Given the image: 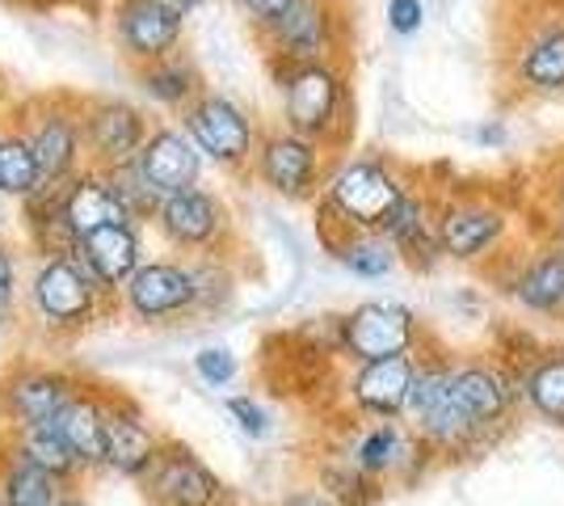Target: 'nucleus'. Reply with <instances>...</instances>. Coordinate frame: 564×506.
<instances>
[{
	"mask_svg": "<svg viewBox=\"0 0 564 506\" xmlns=\"http://www.w3.org/2000/svg\"><path fill=\"white\" fill-rule=\"evenodd\" d=\"M312 482L321 485V489H329L341 506H379L383 494L392 489V485L367 477L341 448H337V452H325V456L312 464Z\"/></svg>",
	"mask_w": 564,
	"mask_h": 506,
	"instance_id": "obj_32",
	"label": "nucleus"
},
{
	"mask_svg": "<svg viewBox=\"0 0 564 506\" xmlns=\"http://www.w3.org/2000/svg\"><path fill=\"white\" fill-rule=\"evenodd\" d=\"M265 64H316L346 60L350 51V9L346 0H295L265 34H258Z\"/></svg>",
	"mask_w": 564,
	"mask_h": 506,
	"instance_id": "obj_6",
	"label": "nucleus"
},
{
	"mask_svg": "<svg viewBox=\"0 0 564 506\" xmlns=\"http://www.w3.org/2000/svg\"><path fill=\"white\" fill-rule=\"evenodd\" d=\"M148 228L161 237L169 254H182V258H207V254H232L236 249L232 207L212 186L165 194Z\"/></svg>",
	"mask_w": 564,
	"mask_h": 506,
	"instance_id": "obj_8",
	"label": "nucleus"
},
{
	"mask_svg": "<svg viewBox=\"0 0 564 506\" xmlns=\"http://www.w3.org/2000/svg\"><path fill=\"white\" fill-rule=\"evenodd\" d=\"M25 313L47 337H76L85 334L101 313L118 304L110 291L94 279V270L76 254H47L34 258L25 274Z\"/></svg>",
	"mask_w": 564,
	"mask_h": 506,
	"instance_id": "obj_4",
	"label": "nucleus"
},
{
	"mask_svg": "<svg viewBox=\"0 0 564 506\" xmlns=\"http://www.w3.org/2000/svg\"><path fill=\"white\" fill-rule=\"evenodd\" d=\"M413 182V169L376 152H346L329 169V182L316 198V228H358L383 233Z\"/></svg>",
	"mask_w": 564,
	"mask_h": 506,
	"instance_id": "obj_2",
	"label": "nucleus"
},
{
	"mask_svg": "<svg viewBox=\"0 0 564 506\" xmlns=\"http://www.w3.org/2000/svg\"><path fill=\"white\" fill-rule=\"evenodd\" d=\"M383 237L397 245L400 266H409L413 274H430V270H438V262H447L443 241H438V186H425L413 173L397 212L383 224Z\"/></svg>",
	"mask_w": 564,
	"mask_h": 506,
	"instance_id": "obj_18",
	"label": "nucleus"
},
{
	"mask_svg": "<svg viewBox=\"0 0 564 506\" xmlns=\"http://www.w3.org/2000/svg\"><path fill=\"white\" fill-rule=\"evenodd\" d=\"M165 4H173V9H177V13H198V9H207V4H212V0H165Z\"/></svg>",
	"mask_w": 564,
	"mask_h": 506,
	"instance_id": "obj_44",
	"label": "nucleus"
},
{
	"mask_svg": "<svg viewBox=\"0 0 564 506\" xmlns=\"http://www.w3.org/2000/svg\"><path fill=\"white\" fill-rule=\"evenodd\" d=\"M561 321H564V316H561Z\"/></svg>",
	"mask_w": 564,
	"mask_h": 506,
	"instance_id": "obj_49",
	"label": "nucleus"
},
{
	"mask_svg": "<svg viewBox=\"0 0 564 506\" xmlns=\"http://www.w3.org/2000/svg\"><path fill=\"white\" fill-rule=\"evenodd\" d=\"M80 392V380L55 363H13L0 372V431L55 422Z\"/></svg>",
	"mask_w": 564,
	"mask_h": 506,
	"instance_id": "obj_15",
	"label": "nucleus"
},
{
	"mask_svg": "<svg viewBox=\"0 0 564 506\" xmlns=\"http://www.w3.org/2000/svg\"><path fill=\"white\" fill-rule=\"evenodd\" d=\"M0 506H4V498H0Z\"/></svg>",
	"mask_w": 564,
	"mask_h": 506,
	"instance_id": "obj_48",
	"label": "nucleus"
},
{
	"mask_svg": "<svg viewBox=\"0 0 564 506\" xmlns=\"http://www.w3.org/2000/svg\"><path fill=\"white\" fill-rule=\"evenodd\" d=\"M518 237L514 207L497 191L476 186H447L438 191V241L443 258L455 266H489L497 254H506Z\"/></svg>",
	"mask_w": 564,
	"mask_h": 506,
	"instance_id": "obj_5",
	"label": "nucleus"
},
{
	"mask_svg": "<svg viewBox=\"0 0 564 506\" xmlns=\"http://www.w3.org/2000/svg\"><path fill=\"white\" fill-rule=\"evenodd\" d=\"M135 169L143 173V182L165 198V194L203 186L207 157L198 152V144L189 140V131L182 122H156L152 136H148V144L135 157Z\"/></svg>",
	"mask_w": 564,
	"mask_h": 506,
	"instance_id": "obj_22",
	"label": "nucleus"
},
{
	"mask_svg": "<svg viewBox=\"0 0 564 506\" xmlns=\"http://www.w3.org/2000/svg\"><path fill=\"white\" fill-rule=\"evenodd\" d=\"M4 224H9V198L0 194V241H4Z\"/></svg>",
	"mask_w": 564,
	"mask_h": 506,
	"instance_id": "obj_45",
	"label": "nucleus"
},
{
	"mask_svg": "<svg viewBox=\"0 0 564 506\" xmlns=\"http://www.w3.org/2000/svg\"><path fill=\"white\" fill-rule=\"evenodd\" d=\"M68 506H85V503H80V498H76V494H72V498H68Z\"/></svg>",
	"mask_w": 564,
	"mask_h": 506,
	"instance_id": "obj_46",
	"label": "nucleus"
},
{
	"mask_svg": "<svg viewBox=\"0 0 564 506\" xmlns=\"http://www.w3.org/2000/svg\"><path fill=\"white\" fill-rule=\"evenodd\" d=\"M0 443H9L18 456L34 460L39 469H47L55 477H64V482H80L85 477V469H80V460L72 456L68 439L59 434L55 422H43V427H22V431H4Z\"/></svg>",
	"mask_w": 564,
	"mask_h": 506,
	"instance_id": "obj_33",
	"label": "nucleus"
},
{
	"mask_svg": "<svg viewBox=\"0 0 564 506\" xmlns=\"http://www.w3.org/2000/svg\"><path fill=\"white\" fill-rule=\"evenodd\" d=\"M270 76L279 89L282 127L325 144L333 157H346L354 140V85L346 60L279 64Z\"/></svg>",
	"mask_w": 564,
	"mask_h": 506,
	"instance_id": "obj_1",
	"label": "nucleus"
},
{
	"mask_svg": "<svg viewBox=\"0 0 564 506\" xmlns=\"http://www.w3.org/2000/svg\"><path fill=\"white\" fill-rule=\"evenodd\" d=\"M55 427L68 439L72 456L80 460L85 477L106 469V392L80 385V392L55 418Z\"/></svg>",
	"mask_w": 564,
	"mask_h": 506,
	"instance_id": "obj_28",
	"label": "nucleus"
},
{
	"mask_svg": "<svg viewBox=\"0 0 564 506\" xmlns=\"http://www.w3.org/2000/svg\"><path fill=\"white\" fill-rule=\"evenodd\" d=\"M72 254L89 266L97 283L118 300L122 283L148 262V254H143V224H131V219H127V224L97 228V233H89L85 241L72 245Z\"/></svg>",
	"mask_w": 564,
	"mask_h": 506,
	"instance_id": "obj_24",
	"label": "nucleus"
},
{
	"mask_svg": "<svg viewBox=\"0 0 564 506\" xmlns=\"http://www.w3.org/2000/svg\"><path fill=\"white\" fill-rule=\"evenodd\" d=\"M43 186H47V177H43V165L25 140V131L13 119H0V194L22 203Z\"/></svg>",
	"mask_w": 564,
	"mask_h": 506,
	"instance_id": "obj_31",
	"label": "nucleus"
},
{
	"mask_svg": "<svg viewBox=\"0 0 564 506\" xmlns=\"http://www.w3.org/2000/svg\"><path fill=\"white\" fill-rule=\"evenodd\" d=\"M274 506H341L333 498L329 489H321L316 482H304V485H291V489H282L279 503Z\"/></svg>",
	"mask_w": 564,
	"mask_h": 506,
	"instance_id": "obj_41",
	"label": "nucleus"
},
{
	"mask_svg": "<svg viewBox=\"0 0 564 506\" xmlns=\"http://www.w3.org/2000/svg\"><path fill=\"white\" fill-rule=\"evenodd\" d=\"M497 351L518 372L522 410L564 431V342H540L522 330H510Z\"/></svg>",
	"mask_w": 564,
	"mask_h": 506,
	"instance_id": "obj_16",
	"label": "nucleus"
},
{
	"mask_svg": "<svg viewBox=\"0 0 564 506\" xmlns=\"http://www.w3.org/2000/svg\"><path fill=\"white\" fill-rule=\"evenodd\" d=\"M224 410H228V418H232L236 431L245 434V439H265V434L274 431V418H270V410L261 406L258 397H249V392H236V397H228V401H224Z\"/></svg>",
	"mask_w": 564,
	"mask_h": 506,
	"instance_id": "obj_37",
	"label": "nucleus"
},
{
	"mask_svg": "<svg viewBox=\"0 0 564 506\" xmlns=\"http://www.w3.org/2000/svg\"><path fill=\"white\" fill-rule=\"evenodd\" d=\"M316 233H321V245L333 262L362 283H379L400 266L397 245L383 233H358V228H316Z\"/></svg>",
	"mask_w": 564,
	"mask_h": 506,
	"instance_id": "obj_27",
	"label": "nucleus"
},
{
	"mask_svg": "<svg viewBox=\"0 0 564 506\" xmlns=\"http://www.w3.org/2000/svg\"><path fill=\"white\" fill-rule=\"evenodd\" d=\"M161 448H165V434L148 422L140 401L106 392V473H115L122 482H143L161 460Z\"/></svg>",
	"mask_w": 564,
	"mask_h": 506,
	"instance_id": "obj_19",
	"label": "nucleus"
},
{
	"mask_svg": "<svg viewBox=\"0 0 564 506\" xmlns=\"http://www.w3.org/2000/svg\"><path fill=\"white\" fill-rule=\"evenodd\" d=\"M72 482L39 469L34 460L18 456L9 443H0V498L4 506H64Z\"/></svg>",
	"mask_w": 564,
	"mask_h": 506,
	"instance_id": "obj_29",
	"label": "nucleus"
},
{
	"mask_svg": "<svg viewBox=\"0 0 564 506\" xmlns=\"http://www.w3.org/2000/svg\"><path fill=\"white\" fill-rule=\"evenodd\" d=\"M140 485L156 506H228V485L215 477L212 464L173 439H165L161 460Z\"/></svg>",
	"mask_w": 564,
	"mask_h": 506,
	"instance_id": "obj_20",
	"label": "nucleus"
},
{
	"mask_svg": "<svg viewBox=\"0 0 564 506\" xmlns=\"http://www.w3.org/2000/svg\"><path fill=\"white\" fill-rule=\"evenodd\" d=\"M194 376L207 388H228L240 376V359H236L228 346H203L194 355Z\"/></svg>",
	"mask_w": 564,
	"mask_h": 506,
	"instance_id": "obj_36",
	"label": "nucleus"
},
{
	"mask_svg": "<svg viewBox=\"0 0 564 506\" xmlns=\"http://www.w3.org/2000/svg\"><path fill=\"white\" fill-rule=\"evenodd\" d=\"M547 219H552V224L543 228V237H547V241H556L564 249V212H547Z\"/></svg>",
	"mask_w": 564,
	"mask_h": 506,
	"instance_id": "obj_43",
	"label": "nucleus"
},
{
	"mask_svg": "<svg viewBox=\"0 0 564 506\" xmlns=\"http://www.w3.org/2000/svg\"><path fill=\"white\" fill-rule=\"evenodd\" d=\"M341 452L383 485H397L400 473L409 469V460L417 452V431L404 418H383V422H362L346 434Z\"/></svg>",
	"mask_w": 564,
	"mask_h": 506,
	"instance_id": "obj_23",
	"label": "nucleus"
},
{
	"mask_svg": "<svg viewBox=\"0 0 564 506\" xmlns=\"http://www.w3.org/2000/svg\"><path fill=\"white\" fill-rule=\"evenodd\" d=\"M333 157L325 144L307 140L300 131H286V127H265L261 131L258 157L249 177L258 182L261 191H270L282 203H316L325 182H329Z\"/></svg>",
	"mask_w": 564,
	"mask_h": 506,
	"instance_id": "obj_9",
	"label": "nucleus"
},
{
	"mask_svg": "<svg viewBox=\"0 0 564 506\" xmlns=\"http://www.w3.org/2000/svg\"><path fill=\"white\" fill-rule=\"evenodd\" d=\"M118 309L140 321V325H169V321H189L198 309V283L194 266L182 254L148 258V262L122 283Z\"/></svg>",
	"mask_w": 564,
	"mask_h": 506,
	"instance_id": "obj_14",
	"label": "nucleus"
},
{
	"mask_svg": "<svg viewBox=\"0 0 564 506\" xmlns=\"http://www.w3.org/2000/svg\"><path fill=\"white\" fill-rule=\"evenodd\" d=\"M417 372V351L413 355H392V359L354 363L346 376V406L362 422H383V418H404L409 385Z\"/></svg>",
	"mask_w": 564,
	"mask_h": 506,
	"instance_id": "obj_21",
	"label": "nucleus"
},
{
	"mask_svg": "<svg viewBox=\"0 0 564 506\" xmlns=\"http://www.w3.org/2000/svg\"><path fill=\"white\" fill-rule=\"evenodd\" d=\"M22 207V233L25 245L34 258H47V254H72V237L68 219H64V186H43L39 194H30L18 203Z\"/></svg>",
	"mask_w": 564,
	"mask_h": 506,
	"instance_id": "obj_30",
	"label": "nucleus"
},
{
	"mask_svg": "<svg viewBox=\"0 0 564 506\" xmlns=\"http://www.w3.org/2000/svg\"><path fill=\"white\" fill-rule=\"evenodd\" d=\"M64 219H68L72 237L85 241V237L97 233V228L127 224L131 216L122 212V203H118L115 191H110L106 173L85 165L72 182H64ZM131 224H135V219H131Z\"/></svg>",
	"mask_w": 564,
	"mask_h": 506,
	"instance_id": "obj_26",
	"label": "nucleus"
},
{
	"mask_svg": "<svg viewBox=\"0 0 564 506\" xmlns=\"http://www.w3.org/2000/svg\"><path fill=\"white\" fill-rule=\"evenodd\" d=\"M106 182H110L115 198L122 203V212L135 219V224H143V228H148V224H152V216H156V207H161V194L143 182L140 169H135V165L106 169Z\"/></svg>",
	"mask_w": 564,
	"mask_h": 506,
	"instance_id": "obj_35",
	"label": "nucleus"
},
{
	"mask_svg": "<svg viewBox=\"0 0 564 506\" xmlns=\"http://www.w3.org/2000/svg\"><path fill=\"white\" fill-rule=\"evenodd\" d=\"M22 288H25V279H22V262H18V249L0 241V321L18 309Z\"/></svg>",
	"mask_w": 564,
	"mask_h": 506,
	"instance_id": "obj_38",
	"label": "nucleus"
},
{
	"mask_svg": "<svg viewBox=\"0 0 564 506\" xmlns=\"http://www.w3.org/2000/svg\"><path fill=\"white\" fill-rule=\"evenodd\" d=\"M80 127H85V165L106 173V169L135 165L156 122L131 97L80 94Z\"/></svg>",
	"mask_w": 564,
	"mask_h": 506,
	"instance_id": "obj_13",
	"label": "nucleus"
},
{
	"mask_svg": "<svg viewBox=\"0 0 564 506\" xmlns=\"http://www.w3.org/2000/svg\"><path fill=\"white\" fill-rule=\"evenodd\" d=\"M388 30L397 39H413L425 25V0H388Z\"/></svg>",
	"mask_w": 564,
	"mask_h": 506,
	"instance_id": "obj_39",
	"label": "nucleus"
},
{
	"mask_svg": "<svg viewBox=\"0 0 564 506\" xmlns=\"http://www.w3.org/2000/svg\"><path fill=\"white\" fill-rule=\"evenodd\" d=\"M497 47L501 80L518 101L564 97V0H527Z\"/></svg>",
	"mask_w": 564,
	"mask_h": 506,
	"instance_id": "obj_3",
	"label": "nucleus"
},
{
	"mask_svg": "<svg viewBox=\"0 0 564 506\" xmlns=\"http://www.w3.org/2000/svg\"><path fill=\"white\" fill-rule=\"evenodd\" d=\"M333 321V355L350 363L413 355L430 337V325L400 300H362Z\"/></svg>",
	"mask_w": 564,
	"mask_h": 506,
	"instance_id": "obj_7",
	"label": "nucleus"
},
{
	"mask_svg": "<svg viewBox=\"0 0 564 506\" xmlns=\"http://www.w3.org/2000/svg\"><path fill=\"white\" fill-rule=\"evenodd\" d=\"M291 4H295V0H236V9L245 13V22H249V30H253V39L265 34Z\"/></svg>",
	"mask_w": 564,
	"mask_h": 506,
	"instance_id": "obj_40",
	"label": "nucleus"
},
{
	"mask_svg": "<svg viewBox=\"0 0 564 506\" xmlns=\"http://www.w3.org/2000/svg\"><path fill=\"white\" fill-rule=\"evenodd\" d=\"M13 122L25 131L47 186H64L85 169V127H80V94H43L13 110Z\"/></svg>",
	"mask_w": 564,
	"mask_h": 506,
	"instance_id": "obj_10",
	"label": "nucleus"
},
{
	"mask_svg": "<svg viewBox=\"0 0 564 506\" xmlns=\"http://www.w3.org/2000/svg\"><path fill=\"white\" fill-rule=\"evenodd\" d=\"M131 73H135V89H140L143 101L152 110H165V115H186L189 106L207 94V76L186 51L156 60V64H143V68H131Z\"/></svg>",
	"mask_w": 564,
	"mask_h": 506,
	"instance_id": "obj_25",
	"label": "nucleus"
},
{
	"mask_svg": "<svg viewBox=\"0 0 564 506\" xmlns=\"http://www.w3.org/2000/svg\"><path fill=\"white\" fill-rule=\"evenodd\" d=\"M68 498H72V494H68ZM68 498H64V506H68Z\"/></svg>",
	"mask_w": 564,
	"mask_h": 506,
	"instance_id": "obj_47",
	"label": "nucleus"
},
{
	"mask_svg": "<svg viewBox=\"0 0 564 506\" xmlns=\"http://www.w3.org/2000/svg\"><path fill=\"white\" fill-rule=\"evenodd\" d=\"M506 140L510 136H506V122L501 119H489L485 127H476V144L480 148H506Z\"/></svg>",
	"mask_w": 564,
	"mask_h": 506,
	"instance_id": "obj_42",
	"label": "nucleus"
},
{
	"mask_svg": "<svg viewBox=\"0 0 564 506\" xmlns=\"http://www.w3.org/2000/svg\"><path fill=\"white\" fill-rule=\"evenodd\" d=\"M110 34L118 55L143 68L177 55L186 43V13H177L165 0H115L110 4Z\"/></svg>",
	"mask_w": 564,
	"mask_h": 506,
	"instance_id": "obj_17",
	"label": "nucleus"
},
{
	"mask_svg": "<svg viewBox=\"0 0 564 506\" xmlns=\"http://www.w3.org/2000/svg\"><path fill=\"white\" fill-rule=\"evenodd\" d=\"M189 266H194V283H198V309H194V316L228 313L236 291H240V270H236L232 254L189 258Z\"/></svg>",
	"mask_w": 564,
	"mask_h": 506,
	"instance_id": "obj_34",
	"label": "nucleus"
},
{
	"mask_svg": "<svg viewBox=\"0 0 564 506\" xmlns=\"http://www.w3.org/2000/svg\"><path fill=\"white\" fill-rule=\"evenodd\" d=\"M480 274L506 300H514L522 313L543 316V321L564 316V249L556 241L540 237L527 254H518L510 245L489 266H480Z\"/></svg>",
	"mask_w": 564,
	"mask_h": 506,
	"instance_id": "obj_11",
	"label": "nucleus"
},
{
	"mask_svg": "<svg viewBox=\"0 0 564 506\" xmlns=\"http://www.w3.org/2000/svg\"><path fill=\"white\" fill-rule=\"evenodd\" d=\"M177 122L189 131L198 152L207 157V165L224 169V173H249L253 169L265 127H258V119L236 97L207 89L186 115H177Z\"/></svg>",
	"mask_w": 564,
	"mask_h": 506,
	"instance_id": "obj_12",
	"label": "nucleus"
}]
</instances>
